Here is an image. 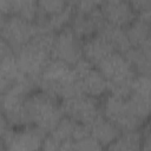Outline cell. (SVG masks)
Instances as JSON below:
<instances>
[{"label":"cell","instance_id":"6da1fadb","mask_svg":"<svg viewBox=\"0 0 151 151\" xmlns=\"http://www.w3.org/2000/svg\"><path fill=\"white\" fill-rule=\"evenodd\" d=\"M35 84L38 90L44 91L59 100L83 93L73 66L58 59L50 60L38 77Z\"/></svg>","mask_w":151,"mask_h":151},{"label":"cell","instance_id":"7a4b0ae2","mask_svg":"<svg viewBox=\"0 0 151 151\" xmlns=\"http://www.w3.org/2000/svg\"><path fill=\"white\" fill-rule=\"evenodd\" d=\"M54 35L53 32L41 31L14 53L20 71L34 81L52 59Z\"/></svg>","mask_w":151,"mask_h":151},{"label":"cell","instance_id":"3957f363","mask_svg":"<svg viewBox=\"0 0 151 151\" xmlns=\"http://www.w3.org/2000/svg\"><path fill=\"white\" fill-rule=\"evenodd\" d=\"M24 113L25 126L33 125L46 133L52 131L64 117L59 99L40 90L28 94L25 101Z\"/></svg>","mask_w":151,"mask_h":151},{"label":"cell","instance_id":"277c9868","mask_svg":"<svg viewBox=\"0 0 151 151\" xmlns=\"http://www.w3.org/2000/svg\"><path fill=\"white\" fill-rule=\"evenodd\" d=\"M96 67L106 79L109 93L122 98L129 97L137 73L124 54L114 51L99 61Z\"/></svg>","mask_w":151,"mask_h":151},{"label":"cell","instance_id":"5b68a950","mask_svg":"<svg viewBox=\"0 0 151 151\" xmlns=\"http://www.w3.org/2000/svg\"><path fill=\"white\" fill-rule=\"evenodd\" d=\"M35 88V81L28 77H24L0 94V111L11 127L25 126V101L28 94Z\"/></svg>","mask_w":151,"mask_h":151},{"label":"cell","instance_id":"8992f818","mask_svg":"<svg viewBox=\"0 0 151 151\" xmlns=\"http://www.w3.org/2000/svg\"><path fill=\"white\" fill-rule=\"evenodd\" d=\"M101 114L116 125L120 132L139 130L145 123L131 109L126 98H122L111 93H105L100 103Z\"/></svg>","mask_w":151,"mask_h":151},{"label":"cell","instance_id":"52a82bcc","mask_svg":"<svg viewBox=\"0 0 151 151\" xmlns=\"http://www.w3.org/2000/svg\"><path fill=\"white\" fill-rule=\"evenodd\" d=\"M41 31V27L35 21H31L19 15L12 14L11 17H7L0 34L15 53Z\"/></svg>","mask_w":151,"mask_h":151},{"label":"cell","instance_id":"ba28073f","mask_svg":"<svg viewBox=\"0 0 151 151\" xmlns=\"http://www.w3.org/2000/svg\"><path fill=\"white\" fill-rule=\"evenodd\" d=\"M60 107L64 116L85 125L101 113L98 98L85 93L60 100Z\"/></svg>","mask_w":151,"mask_h":151},{"label":"cell","instance_id":"9c48e42d","mask_svg":"<svg viewBox=\"0 0 151 151\" xmlns=\"http://www.w3.org/2000/svg\"><path fill=\"white\" fill-rule=\"evenodd\" d=\"M73 66V70L78 77V81L83 93L100 98L107 93V81L99 70L92 65L84 57L80 58Z\"/></svg>","mask_w":151,"mask_h":151},{"label":"cell","instance_id":"30bf717a","mask_svg":"<svg viewBox=\"0 0 151 151\" xmlns=\"http://www.w3.org/2000/svg\"><path fill=\"white\" fill-rule=\"evenodd\" d=\"M81 45L83 40L73 33L70 26H66L54 35L52 59H58L70 65H74L80 58H83Z\"/></svg>","mask_w":151,"mask_h":151},{"label":"cell","instance_id":"8fae6325","mask_svg":"<svg viewBox=\"0 0 151 151\" xmlns=\"http://www.w3.org/2000/svg\"><path fill=\"white\" fill-rule=\"evenodd\" d=\"M46 132L33 125H26L21 130L8 127L2 134L6 150H38L41 149Z\"/></svg>","mask_w":151,"mask_h":151},{"label":"cell","instance_id":"7c38bea8","mask_svg":"<svg viewBox=\"0 0 151 151\" xmlns=\"http://www.w3.org/2000/svg\"><path fill=\"white\" fill-rule=\"evenodd\" d=\"M104 22L105 19L101 11L100 8H97L88 13H81L74 11L68 26L78 38L84 40L96 34Z\"/></svg>","mask_w":151,"mask_h":151},{"label":"cell","instance_id":"4fadbf2b","mask_svg":"<svg viewBox=\"0 0 151 151\" xmlns=\"http://www.w3.org/2000/svg\"><path fill=\"white\" fill-rule=\"evenodd\" d=\"M100 11L105 21L114 26L125 28L137 17L136 11L132 8L127 0L122 1H104L100 6Z\"/></svg>","mask_w":151,"mask_h":151},{"label":"cell","instance_id":"5bb4252c","mask_svg":"<svg viewBox=\"0 0 151 151\" xmlns=\"http://www.w3.org/2000/svg\"><path fill=\"white\" fill-rule=\"evenodd\" d=\"M81 50H83V57L94 66L99 61H101L106 55L114 52L112 45L99 33H96L84 39Z\"/></svg>","mask_w":151,"mask_h":151},{"label":"cell","instance_id":"9a60e30c","mask_svg":"<svg viewBox=\"0 0 151 151\" xmlns=\"http://www.w3.org/2000/svg\"><path fill=\"white\" fill-rule=\"evenodd\" d=\"M90 136L93 137L103 149H106L119 134V129L113 125L109 119H106L101 113H99L93 120L86 124Z\"/></svg>","mask_w":151,"mask_h":151},{"label":"cell","instance_id":"2e32d148","mask_svg":"<svg viewBox=\"0 0 151 151\" xmlns=\"http://www.w3.org/2000/svg\"><path fill=\"white\" fill-rule=\"evenodd\" d=\"M131 46H140L150 41V9L137 13L136 19L125 27Z\"/></svg>","mask_w":151,"mask_h":151},{"label":"cell","instance_id":"e0dca14e","mask_svg":"<svg viewBox=\"0 0 151 151\" xmlns=\"http://www.w3.org/2000/svg\"><path fill=\"white\" fill-rule=\"evenodd\" d=\"M150 41L140 46H131L125 53V58L132 65L137 74L150 76V57H151Z\"/></svg>","mask_w":151,"mask_h":151},{"label":"cell","instance_id":"ac0fdd59","mask_svg":"<svg viewBox=\"0 0 151 151\" xmlns=\"http://www.w3.org/2000/svg\"><path fill=\"white\" fill-rule=\"evenodd\" d=\"M24 77L26 76L20 71L14 52L8 53L0 61V94Z\"/></svg>","mask_w":151,"mask_h":151},{"label":"cell","instance_id":"d6986e66","mask_svg":"<svg viewBox=\"0 0 151 151\" xmlns=\"http://www.w3.org/2000/svg\"><path fill=\"white\" fill-rule=\"evenodd\" d=\"M97 33L101 34L112 45L114 51H117L122 54H124L131 47L130 41L125 33V28H123V27L114 26V25L105 21Z\"/></svg>","mask_w":151,"mask_h":151},{"label":"cell","instance_id":"ffe728a7","mask_svg":"<svg viewBox=\"0 0 151 151\" xmlns=\"http://www.w3.org/2000/svg\"><path fill=\"white\" fill-rule=\"evenodd\" d=\"M118 151H138L142 149V132L139 130L124 131L106 147Z\"/></svg>","mask_w":151,"mask_h":151},{"label":"cell","instance_id":"44dd1931","mask_svg":"<svg viewBox=\"0 0 151 151\" xmlns=\"http://www.w3.org/2000/svg\"><path fill=\"white\" fill-rule=\"evenodd\" d=\"M73 0H38V11L35 21L57 14L72 5Z\"/></svg>","mask_w":151,"mask_h":151},{"label":"cell","instance_id":"7402d4cb","mask_svg":"<svg viewBox=\"0 0 151 151\" xmlns=\"http://www.w3.org/2000/svg\"><path fill=\"white\" fill-rule=\"evenodd\" d=\"M105 0H73L74 11L81 13H88L93 9L100 8Z\"/></svg>","mask_w":151,"mask_h":151},{"label":"cell","instance_id":"603a6c76","mask_svg":"<svg viewBox=\"0 0 151 151\" xmlns=\"http://www.w3.org/2000/svg\"><path fill=\"white\" fill-rule=\"evenodd\" d=\"M101 145L90 134L73 143V150H101Z\"/></svg>","mask_w":151,"mask_h":151},{"label":"cell","instance_id":"cb8c5ba5","mask_svg":"<svg viewBox=\"0 0 151 151\" xmlns=\"http://www.w3.org/2000/svg\"><path fill=\"white\" fill-rule=\"evenodd\" d=\"M136 13L150 9V0H127Z\"/></svg>","mask_w":151,"mask_h":151},{"label":"cell","instance_id":"d4e9b609","mask_svg":"<svg viewBox=\"0 0 151 151\" xmlns=\"http://www.w3.org/2000/svg\"><path fill=\"white\" fill-rule=\"evenodd\" d=\"M11 52H13L12 51V48L9 47V45L7 44V41L1 37V34H0V61L8 54V53H11Z\"/></svg>","mask_w":151,"mask_h":151},{"label":"cell","instance_id":"484cf974","mask_svg":"<svg viewBox=\"0 0 151 151\" xmlns=\"http://www.w3.org/2000/svg\"><path fill=\"white\" fill-rule=\"evenodd\" d=\"M0 12L11 14V0H0Z\"/></svg>","mask_w":151,"mask_h":151},{"label":"cell","instance_id":"4316f807","mask_svg":"<svg viewBox=\"0 0 151 151\" xmlns=\"http://www.w3.org/2000/svg\"><path fill=\"white\" fill-rule=\"evenodd\" d=\"M9 127V125H8V122H7V119L5 118V116H4V113L0 111V136L7 130Z\"/></svg>","mask_w":151,"mask_h":151},{"label":"cell","instance_id":"83f0119b","mask_svg":"<svg viewBox=\"0 0 151 151\" xmlns=\"http://www.w3.org/2000/svg\"><path fill=\"white\" fill-rule=\"evenodd\" d=\"M6 15H7V14L0 12V31H1V28H2V26L5 25V21H6V19H7Z\"/></svg>","mask_w":151,"mask_h":151},{"label":"cell","instance_id":"f1b7e54d","mask_svg":"<svg viewBox=\"0 0 151 151\" xmlns=\"http://www.w3.org/2000/svg\"><path fill=\"white\" fill-rule=\"evenodd\" d=\"M0 150H6L5 144H4V139H2V137H1V136H0Z\"/></svg>","mask_w":151,"mask_h":151},{"label":"cell","instance_id":"f546056e","mask_svg":"<svg viewBox=\"0 0 151 151\" xmlns=\"http://www.w3.org/2000/svg\"><path fill=\"white\" fill-rule=\"evenodd\" d=\"M105 1H122V0H105Z\"/></svg>","mask_w":151,"mask_h":151}]
</instances>
